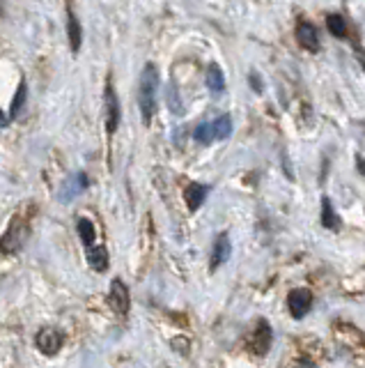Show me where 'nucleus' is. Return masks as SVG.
<instances>
[{
  "label": "nucleus",
  "instance_id": "nucleus-1",
  "mask_svg": "<svg viewBox=\"0 0 365 368\" xmlns=\"http://www.w3.org/2000/svg\"><path fill=\"white\" fill-rule=\"evenodd\" d=\"M157 92H159V70L152 63L145 65L138 83V102H140V115L142 122L150 124L157 113Z\"/></svg>",
  "mask_w": 365,
  "mask_h": 368
},
{
  "label": "nucleus",
  "instance_id": "nucleus-2",
  "mask_svg": "<svg viewBox=\"0 0 365 368\" xmlns=\"http://www.w3.org/2000/svg\"><path fill=\"white\" fill-rule=\"evenodd\" d=\"M28 232H30L28 224L21 217H16L12 224H9L3 239H0V251H3V254H16V251H21L28 239Z\"/></svg>",
  "mask_w": 365,
  "mask_h": 368
},
{
  "label": "nucleus",
  "instance_id": "nucleus-3",
  "mask_svg": "<svg viewBox=\"0 0 365 368\" xmlns=\"http://www.w3.org/2000/svg\"><path fill=\"white\" fill-rule=\"evenodd\" d=\"M287 308H290L292 318H296V320H301V318L308 315V311L313 308V293L305 288H296L290 293V297H287Z\"/></svg>",
  "mask_w": 365,
  "mask_h": 368
},
{
  "label": "nucleus",
  "instance_id": "nucleus-4",
  "mask_svg": "<svg viewBox=\"0 0 365 368\" xmlns=\"http://www.w3.org/2000/svg\"><path fill=\"white\" fill-rule=\"evenodd\" d=\"M103 106H106V129H108V134H113L115 129L120 127V102H118V94H115L113 85L108 81V85H106V94H103Z\"/></svg>",
  "mask_w": 365,
  "mask_h": 368
},
{
  "label": "nucleus",
  "instance_id": "nucleus-5",
  "mask_svg": "<svg viewBox=\"0 0 365 368\" xmlns=\"http://www.w3.org/2000/svg\"><path fill=\"white\" fill-rule=\"evenodd\" d=\"M108 304L115 313H129V306H131V297H129V288L122 283L120 278H115L111 283V293H108Z\"/></svg>",
  "mask_w": 365,
  "mask_h": 368
},
{
  "label": "nucleus",
  "instance_id": "nucleus-6",
  "mask_svg": "<svg viewBox=\"0 0 365 368\" xmlns=\"http://www.w3.org/2000/svg\"><path fill=\"white\" fill-rule=\"evenodd\" d=\"M62 341H64L62 334L53 327L42 329V332L37 334V338H35L37 347H40V352H44V355H55L62 347Z\"/></svg>",
  "mask_w": 365,
  "mask_h": 368
},
{
  "label": "nucleus",
  "instance_id": "nucleus-7",
  "mask_svg": "<svg viewBox=\"0 0 365 368\" xmlns=\"http://www.w3.org/2000/svg\"><path fill=\"white\" fill-rule=\"evenodd\" d=\"M248 345H251V350L255 355H266L269 347H271V327H269L264 320L257 323V329L253 332L251 341H248Z\"/></svg>",
  "mask_w": 365,
  "mask_h": 368
},
{
  "label": "nucleus",
  "instance_id": "nucleus-8",
  "mask_svg": "<svg viewBox=\"0 0 365 368\" xmlns=\"http://www.w3.org/2000/svg\"><path fill=\"white\" fill-rule=\"evenodd\" d=\"M85 187H88V178H85V173H76L74 178H69L62 184V189H60V193H57V198H60L62 202H69V200H74L76 196H79V193Z\"/></svg>",
  "mask_w": 365,
  "mask_h": 368
},
{
  "label": "nucleus",
  "instance_id": "nucleus-9",
  "mask_svg": "<svg viewBox=\"0 0 365 368\" xmlns=\"http://www.w3.org/2000/svg\"><path fill=\"white\" fill-rule=\"evenodd\" d=\"M296 40L305 48V51H317L320 48V35H317L315 26L308 21H301L296 26Z\"/></svg>",
  "mask_w": 365,
  "mask_h": 368
},
{
  "label": "nucleus",
  "instance_id": "nucleus-10",
  "mask_svg": "<svg viewBox=\"0 0 365 368\" xmlns=\"http://www.w3.org/2000/svg\"><path fill=\"white\" fill-rule=\"evenodd\" d=\"M230 254H232V244H230V237L225 235H218V239L214 242V254H211V272H214V269H218L223 263H228V258H230Z\"/></svg>",
  "mask_w": 365,
  "mask_h": 368
},
{
  "label": "nucleus",
  "instance_id": "nucleus-11",
  "mask_svg": "<svg viewBox=\"0 0 365 368\" xmlns=\"http://www.w3.org/2000/svg\"><path fill=\"white\" fill-rule=\"evenodd\" d=\"M207 193H209V189L205 187V184H196V182H193V184H189L186 191H184V200H186L189 210H191V212H196V210L205 202Z\"/></svg>",
  "mask_w": 365,
  "mask_h": 368
},
{
  "label": "nucleus",
  "instance_id": "nucleus-12",
  "mask_svg": "<svg viewBox=\"0 0 365 368\" xmlns=\"http://www.w3.org/2000/svg\"><path fill=\"white\" fill-rule=\"evenodd\" d=\"M67 35H69V44H72V51L74 53H79V48H81V40H83V28L79 23V18H76V14L72 12H67Z\"/></svg>",
  "mask_w": 365,
  "mask_h": 368
},
{
  "label": "nucleus",
  "instance_id": "nucleus-13",
  "mask_svg": "<svg viewBox=\"0 0 365 368\" xmlns=\"http://www.w3.org/2000/svg\"><path fill=\"white\" fill-rule=\"evenodd\" d=\"M88 263L94 272H106L108 269V251L103 247H88Z\"/></svg>",
  "mask_w": 365,
  "mask_h": 368
},
{
  "label": "nucleus",
  "instance_id": "nucleus-14",
  "mask_svg": "<svg viewBox=\"0 0 365 368\" xmlns=\"http://www.w3.org/2000/svg\"><path fill=\"white\" fill-rule=\"evenodd\" d=\"M207 88L214 94L225 90V79H223V72H220L218 65H209V70H207Z\"/></svg>",
  "mask_w": 365,
  "mask_h": 368
},
{
  "label": "nucleus",
  "instance_id": "nucleus-15",
  "mask_svg": "<svg viewBox=\"0 0 365 368\" xmlns=\"http://www.w3.org/2000/svg\"><path fill=\"white\" fill-rule=\"evenodd\" d=\"M322 224H324V228H329V230L340 228V219H338V215H335V210H333L329 198L322 200Z\"/></svg>",
  "mask_w": 365,
  "mask_h": 368
},
{
  "label": "nucleus",
  "instance_id": "nucleus-16",
  "mask_svg": "<svg viewBox=\"0 0 365 368\" xmlns=\"http://www.w3.org/2000/svg\"><path fill=\"white\" fill-rule=\"evenodd\" d=\"M211 127H214V139L218 141L230 139V134H232V118L230 115H220L218 120L211 122Z\"/></svg>",
  "mask_w": 365,
  "mask_h": 368
},
{
  "label": "nucleus",
  "instance_id": "nucleus-17",
  "mask_svg": "<svg viewBox=\"0 0 365 368\" xmlns=\"http://www.w3.org/2000/svg\"><path fill=\"white\" fill-rule=\"evenodd\" d=\"M326 28L335 35V37H347V21H344L342 14H329V18H326Z\"/></svg>",
  "mask_w": 365,
  "mask_h": 368
},
{
  "label": "nucleus",
  "instance_id": "nucleus-18",
  "mask_svg": "<svg viewBox=\"0 0 365 368\" xmlns=\"http://www.w3.org/2000/svg\"><path fill=\"white\" fill-rule=\"evenodd\" d=\"M26 94H28V90H26V83L21 81L18 83V90H16V94H14V99H12V106H9V118H16L18 113H21V109H23V104H26Z\"/></svg>",
  "mask_w": 365,
  "mask_h": 368
},
{
  "label": "nucleus",
  "instance_id": "nucleus-19",
  "mask_svg": "<svg viewBox=\"0 0 365 368\" xmlns=\"http://www.w3.org/2000/svg\"><path fill=\"white\" fill-rule=\"evenodd\" d=\"M79 235H81V239H83V244L85 247H92L94 244V224L90 219H81L79 221Z\"/></svg>",
  "mask_w": 365,
  "mask_h": 368
},
{
  "label": "nucleus",
  "instance_id": "nucleus-20",
  "mask_svg": "<svg viewBox=\"0 0 365 368\" xmlns=\"http://www.w3.org/2000/svg\"><path fill=\"white\" fill-rule=\"evenodd\" d=\"M193 136H196L198 143H205V145L214 141V127H211V122H203V124H200V127L193 131Z\"/></svg>",
  "mask_w": 365,
  "mask_h": 368
},
{
  "label": "nucleus",
  "instance_id": "nucleus-21",
  "mask_svg": "<svg viewBox=\"0 0 365 368\" xmlns=\"http://www.w3.org/2000/svg\"><path fill=\"white\" fill-rule=\"evenodd\" d=\"M251 83L255 85V88H253L255 92H262V83H260V79H257L255 74H251Z\"/></svg>",
  "mask_w": 365,
  "mask_h": 368
},
{
  "label": "nucleus",
  "instance_id": "nucleus-22",
  "mask_svg": "<svg viewBox=\"0 0 365 368\" xmlns=\"http://www.w3.org/2000/svg\"><path fill=\"white\" fill-rule=\"evenodd\" d=\"M7 127V115L0 111V129H5Z\"/></svg>",
  "mask_w": 365,
  "mask_h": 368
},
{
  "label": "nucleus",
  "instance_id": "nucleus-23",
  "mask_svg": "<svg viewBox=\"0 0 365 368\" xmlns=\"http://www.w3.org/2000/svg\"><path fill=\"white\" fill-rule=\"evenodd\" d=\"M359 171L365 175V159H361V157H359Z\"/></svg>",
  "mask_w": 365,
  "mask_h": 368
}]
</instances>
